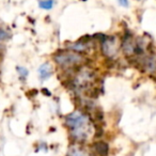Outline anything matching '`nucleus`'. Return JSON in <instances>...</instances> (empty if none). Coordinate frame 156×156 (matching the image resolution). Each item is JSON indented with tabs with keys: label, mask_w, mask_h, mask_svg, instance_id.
<instances>
[{
	"label": "nucleus",
	"mask_w": 156,
	"mask_h": 156,
	"mask_svg": "<svg viewBox=\"0 0 156 156\" xmlns=\"http://www.w3.org/2000/svg\"><path fill=\"white\" fill-rule=\"evenodd\" d=\"M65 123L71 129V135L78 141H85L89 135V120L81 111H75L66 117Z\"/></svg>",
	"instance_id": "obj_1"
},
{
	"label": "nucleus",
	"mask_w": 156,
	"mask_h": 156,
	"mask_svg": "<svg viewBox=\"0 0 156 156\" xmlns=\"http://www.w3.org/2000/svg\"><path fill=\"white\" fill-rule=\"evenodd\" d=\"M54 59L59 65L61 66H73L78 64L83 60V57L80 55L73 51H61L54 56Z\"/></svg>",
	"instance_id": "obj_2"
},
{
	"label": "nucleus",
	"mask_w": 156,
	"mask_h": 156,
	"mask_svg": "<svg viewBox=\"0 0 156 156\" xmlns=\"http://www.w3.org/2000/svg\"><path fill=\"white\" fill-rule=\"evenodd\" d=\"M102 49L103 54H105L107 57H112L117 54V43L115 42V39L111 37H106L102 42Z\"/></svg>",
	"instance_id": "obj_3"
},
{
	"label": "nucleus",
	"mask_w": 156,
	"mask_h": 156,
	"mask_svg": "<svg viewBox=\"0 0 156 156\" xmlns=\"http://www.w3.org/2000/svg\"><path fill=\"white\" fill-rule=\"evenodd\" d=\"M39 74L42 80H46L51 76L52 74V69L49 65V63H44L39 67Z\"/></svg>",
	"instance_id": "obj_4"
},
{
	"label": "nucleus",
	"mask_w": 156,
	"mask_h": 156,
	"mask_svg": "<svg viewBox=\"0 0 156 156\" xmlns=\"http://www.w3.org/2000/svg\"><path fill=\"white\" fill-rule=\"evenodd\" d=\"M94 150L95 152L101 156H107L108 154V150H109V147L106 142L104 141H98L94 144Z\"/></svg>",
	"instance_id": "obj_5"
},
{
	"label": "nucleus",
	"mask_w": 156,
	"mask_h": 156,
	"mask_svg": "<svg viewBox=\"0 0 156 156\" xmlns=\"http://www.w3.org/2000/svg\"><path fill=\"white\" fill-rule=\"evenodd\" d=\"M69 156H88V152L79 145H71L69 149Z\"/></svg>",
	"instance_id": "obj_6"
},
{
	"label": "nucleus",
	"mask_w": 156,
	"mask_h": 156,
	"mask_svg": "<svg viewBox=\"0 0 156 156\" xmlns=\"http://www.w3.org/2000/svg\"><path fill=\"white\" fill-rule=\"evenodd\" d=\"M144 67H145V69H147V71H149V72L156 71V59L152 58V57L145 59Z\"/></svg>",
	"instance_id": "obj_7"
},
{
	"label": "nucleus",
	"mask_w": 156,
	"mask_h": 156,
	"mask_svg": "<svg viewBox=\"0 0 156 156\" xmlns=\"http://www.w3.org/2000/svg\"><path fill=\"white\" fill-rule=\"evenodd\" d=\"M39 5H40L41 9L50 10L52 8V5H54V1H51V0H47V1H40Z\"/></svg>",
	"instance_id": "obj_8"
},
{
	"label": "nucleus",
	"mask_w": 156,
	"mask_h": 156,
	"mask_svg": "<svg viewBox=\"0 0 156 156\" xmlns=\"http://www.w3.org/2000/svg\"><path fill=\"white\" fill-rule=\"evenodd\" d=\"M17 72L20 73V77H22V78H26L27 75H28V69H25V67L17 66Z\"/></svg>",
	"instance_id": "obj_9"
},
{
	"label": "nucleus",
	"mask_w": 156,
	"mask_h": 156,
	"mask_svg": "<svg viewBox=\"0 0 156 156\" xmlns=\"http://www.w3.org/2000/svg\"><path fill=\"white\" fill-rule=\"evenodd\" d=\"M119 5H123V7H127L128 2H127V1H124V0H120V1H119Z\"/></svg>",
	"instance_id": "obj_10"
}]
</instances>
